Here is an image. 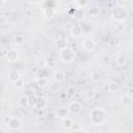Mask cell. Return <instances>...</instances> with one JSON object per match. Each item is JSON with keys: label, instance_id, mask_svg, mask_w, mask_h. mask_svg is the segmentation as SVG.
<instances>
[{"label": "cell", "instance_id": "6da1fadb", "mask_svg": "<svg viewBox=\"0 0 133 133\" xmlns=\"http://www.w3.org/2000/svg\"><path fill=\"white\" fill-rule=\"evenodd\" d=\"M89 119L94 126H101L108 121V113L103 108L97 107L89 112Z\"/></svg>", "mask_w": 133, "mask_h": 133}, {"label": "cell", "instance_id": "7a4b0ae2", "mask_svg": "<svg viewBox=\"0 0 133 133\" xmlns=\"http://www.w3.org/2000/svg\"><path fill=\"white\" fill-rule=\"evenodd\" d=\"M111 17L116 22L123 23L128 18V11H127L126 7H124V6H115L111 10Z\"/></svg>", "mask_w": 133, "mask_h": 133}, {"label": "cell", "instance_id": "3957f363", "mask_svg": "<svg viewBox=\"0 0 133 133\" xmlns=\"http://www.w3.org/2000/svg\"><path fill=\"white\" fill-rule=\"evenodd\" d=\"M75 57H76V53H75L74 49H72L70 47L65 48L64 50L59 51V58L64 63H71V62H73L74 59H75Z\"/></svg>", "mask_w": 133, "mask_h": 133}, {"label": "cell", "instance_id": "277c9868", "mask_svg": "<svg viewBox=\"0 0 133 133\" xmlns=\"http://www.w3.org/2000/svg\"><path fill=\"white\" fill-rule=\"evenodd\" d=\"M6 126L9 130H19L22 127V121L17 116H11L7 119Z\"/></svg>", "mask_w": 133, "mask_h": 133}, {"label": "cell", "instance_id": "5b68a950", "mask_svg": "<svg viewBox=\"0 0 133 133\" xmlns=\"http://www.w3.org/2000/svg\"><path fill=\"white\" fill-rule=\"evenodd\" d=\"M68 109H69V112H70V113L77 115V114H79V113L82 111V105H81V103L78 102V101H73V102H71V103L69 104Z\"/></svg>", "mask_w": 133, "mask_h": 133}, {"label": "cell", "instance_id": "8992f818", "mask_svg": "<svg viewBox=\"0 0 133 133\" xmlns=\"http://www.w3.org/2000/svg\"><path fill=\"white\" fill-rule=\"evenodd\" d=\"M56 10L53 6H45L43 7V16L46 20H51L55 17Z\"/></svg>", "mask_w": 133, "mask_h": 133}, {"label": "cell", "instance_id": "52a82bcc", "mask_svg": "<svg viewBox=\"0 0 133 133\" xmlns=\"http://www.w3.org/2000/svg\"><path fill=\"white\" fill-rule=\"evenodd\" d=\"M5 57H6V60H7L8 62H10V63L16 62V61L19 60V52H18V50H16V49H10V50L7 51Z\"/></svg>", "mask_w": 133, "mask_h": 133}, {"label": "cell", "instance_id": "ba28073f", "mask_svg": "<svg viewBox=\"0 0 133 133\" xmlns=\"http://www.w3.org/2000/svg\"><path fill=\"white\" fill-rule=\"evenodd\" d=\"M82 49L86 52H92L96 49V43L90 38H85L82 42Z\"/></svg>", "mask_w": 133, "mask_h": 133}, {"label": "cell", "instance_id": "9c48e42d", "mask_svg": "<svg viewBox=\"0 0 133 133\" xmlns=\"http://www.w3.org/2000/svg\"><path fill=\"white\" fill-rule=\"evenodd\" d=\"M55 47L59 51L64 50L65 48H68V39L65 37H58L55 41Z\"/></svg>", "mask_w": 133, "mask_h": 133}, {"label": "cell", "instance_id": "30bf717a", "mask_svg": "<svg viewBox=\"0 0 133 133\" xmlns=\"http://www.w3.org/2000/svg\"><path fill=\"white\" fill-rule=\"evenodd\" d=\"M119 101L124 107H130L133 104V98L130 95H123L119 98Z\"/></svg>", "mask_w": 133, "mask_h": 133}, {"label": "cell", "instance_id": "8fae6325", "mask_svg": "<svg viewBox=\"0 0 133 133\" xmlns=\"http://www.w3.org/2000/svg\"><path fill=\"white\" fill-rule=\"evenodd\" d=\"M83 33V28L81 25L79 24H76V25H73L72 28H71V34L74 36V37H79L81 36Z\"/></svg>", "mask_w": 133, "mask_h": 133}, {"label": "cell", "instance_id": "7c38bea8", "mask_svg": "<svg viewBox=\"0 0 133 133\" xmlns=\"http://www.w3.org/2000/svg\"><path fill=\"white\" fill-rule=\"evenodd\" d=\"M19 79H21V74H20L19 71H17V70H10L8 72V80L11 83H15Z\"/></svg>", "mask_w": 133, "mask_h": 133}, {"label": "cell", "instance_id": "4fadbf2b", "mask_svg": "<svg viewBox=\"0 0 133 133\" xmlns=\"http://www.w3.org/2000/svg\"><path fill=\"white\" fill-rule=\"evenodd\" d=\"M119 89H121V85L115 81H111L107 84V90L111 94H115V92L119 91Z\"/></svg>", "mask_w": 133, "mask_h": 133}, {"label": "cell", "instance_id": "5bb4252c", "mask_svg": "<svg viewBox=\"0 0 133 133\" xmlns=\"http://www.w3.org/2000/svg\"><path fill=\"white\" fill-rule=\"evenodd\" d=\"M68 113H69V109L66 107H64V106H60L56 111V116L58 118L63 119V118H65L68 116Z\"/></svg>", "mask_w": 133, "mask_h": 133}, {"label": "cell", "instance_id": "9a60e30c", "mask_svg": "<svg viewBox=\"0 0 133 133\" xmlns=\"http://www.w3.org/2000/svg\"><path fill=\"white\" fill-rule=\"evenodd\" d=\"M54 80H55V82H57V83H62V82H64V80H65V75H64V73L61 72V71L55 72V74H54Z\"/></svg>", "mask_w": 133, "mask_h": 133}, {"label": "cell", "instance_id": "2e32d148", "mask_svg": "<svg viewBox=\"0 0 133 133\" xmlns=\"http://www.w3.org/2000/svg\"><path fill=\"white\" fill-rule=\"evenodd\" d=\"M87 12L91 17H97L100 14V7L98 5H91V6H89L87 8Z\"/></svg>", "mask_w": 133, "mask_h": 133}, {"label": "cell", "instance_id": "e0dca14e", "mask_svg": "<svg viewBox=\"0 0 133 133\" xmlns=\"http://www.w3.org/2000/svg\"><path fill=\"white\" fill-rule=\"evenodd\" d=\"M46 106H47V100L45 98H43V97H39L37 99V102H36L34 108H36V109H44V108H46Z\"/></svg>", "mask_w": 133, "mask_h": 133}, {"label": "cell", "instance_id": "ac0fdd59", "mask_svg": "<svg viewBox=\"0 0 133 133\" xmlns=\"http://www.w3.org/2000/svg\"><path fill=\"white\" fill-rule=\"evenodd\" d=\"M73 123H74V121H73L71 117H68V116H66L65 118L61 119V126H62V128H64V129H71Z\"/></svg>", "mask_w": 133, "mask_h": 133}, {"label": "cell", "instance_id": "d6986e66", "mask_svg": "<svg viewBox=\"0 0 133 133\" xmlns=\"http://www.w3.org/2000/svg\"><path fill=\"white\" fill-rule=\"evenodd\" d=\"M18 105L22 108H26L29 106V103H28V97H25V96H22L19 98L18 100Z\"/></svg>", "mask_w": 133, "mask_h": 133}, {"label": "cell", "instance_id": "ffe728a7", "mask_svg": "<svg viewBox=\"0 0 133 133\" xmlns=\"http://www.w3.org/2000/svg\"><path fill=\"white\" fill-rule=\"evenodd\" d=\"M24 42H25V39L22 34H17L14 36V44L16 46H22L24 44Z\"/></svg>", "mask_w": 133, "mask_h": 133}, {"label": "cell", "instance_id": "44dd1931", "mask_svg": "<svg viewBox=\"0 0 133 133\" xmlns=\"http://www.w3.org/2000/svg\"><path fill=\"white\" fill-rule=\"evenodd\" d=\"M36 83L38 85V87H45L47 86V84L49 83V78L48 77H39L37 80H36Z\"/></svg>", "mask_w": 133, "mask_h": 133}, {"label": "cell", "instance_id": "7402d4cb", "mask_svg": "<svg viewBox=\"0 0 133 133\" xmlns=\"http://www.w3.org/2000/svg\"><path fill=\"white\" fill-rule=\"evenodd\" d=\"M84 97H85L87 100H92V99H95V97H96V91H95L92 88H89V89L85 90Z\"/></svg>", "mask_w": 133, "mask_h": 133}, {"label": "cell", "instance_id": "603a6c76", "mask_svg": "<svg viewBox=\"0 0 133 133\" xmlns=\"http://www.w3.org/2000/svg\"><path fill=\"white\" fill-rule=\"evenodd\" d=\"M75 4L77 5V8L84 9L85 7H87L89 5V2L88 1H84V0H77V1H75Z\"/></svg>", "mask_w": 133, "mask_h": 133}, {"label": "cell", "instance_id": "cb8c5ba5", "mask_svg": "<svg viewBox=\"0 0 133 133\" xmlns=\"http://www.w3.org/2000/svg\"><path fill=\"white\" fill-rule=\"evenodd\" d=\"M71 130L73 131V132H81V130H82V125L79 123V122H77V121H74V123H73V125H72V128H71Z\"/></svg>", "mask_w": 133, "mask_h": 133}, {"label": "cell", "instance_id": "d4e9b609", "mask_svg": "<svg viewBox=\"0 0 133 133\" xmlns=\"http://www.w3.org/2000/svg\"><path fill=\"white\" fill-rule=\"evenodd\" d=\"M84 16H85V11H84V9L76 8L75 14H74V17H75V18H77V19H83Z\"/></svg>", "mask_w": 133, "mask_h": 133}, {"label": "cell", "instance_id": "484cf974", "mask_svg": "<svg viewBox=\"0 0 133 133\" xmlns=\"http://www.w3.org/2000/svg\"><path fill=\"white\" fill-rule=\"evenodd\" d=\"M37 99H38V97H36V96H34V95L29 96V97H28L29 106H30V107H35V104H36V102H37Z\"/></svg>", "mask_w": 133, "mask_h": 133}, {"label": "cell", "instance_id": "4316f807", "mask_svg": "<svg viewBox=\"0 0 133 133\" xmlns=\"http://www.w3.org/2000/svg\"><path fill=\"white\" fill-rule=\"evenodd\" d=\"M126 57L125 56H123V55H119V56H117L116 58H115V63L117 64V65H119V66H122V65H124L125 63H126Z\"/></svg>", "mask_w": 133, "mask_h": 133}, {"label": "cell", "instance_id": "83f0119b", "mask_svg": "<svg viewBox=\"0 0 133 133\" xmlns=\"http://www.w3.org/2000/svg\"><path fill=\"white\" fill-rule=\"evenodd\" d=\"M12 85L15 86V88H17V89H21V88H23V87H24L25 82H24V80L21 78V79H19L18 81H16L15 83H12Z\"/></svg>", "mask_w": 133, "mask_h": 133}, {"label": "cell", "instance_id": "f1b7e54d", "mask_svg": "<svg viewBox=\"0 0 133 133\" xmlns=\"http://www.w3.org/2000/svg\"><path fill=\"white\" fill-rule=\"evenodd\" d=\"M74 94H75V88H74V87H72V86H71V87H69V88H68V90H66V95H68L69 97H72Z\"/></svg>", "mask_w": 133, "mask_h": 133}, {"label": "cell", "instance_id": "f546056e", "mask_svg": "<svg viewBox=\"0 0 133 133\" xmlns=\"http://www.w3.org/2000/svg\"><path fill=\"white\" fill-rule=\"evenodd\" d=\"M4 20H5V17L2 16V24H3V25H4Z\"/></svg>", "mask_w": 133, "mask_h": 133}, {"label": "cell", "instance_id": "4dcf8cb0", "mask_svg": "<svg viewBox=\"0 0 133 133\" xmlns=\"http://www.w3.org/2000/svg\"><path fill=\"white\" fill-rule=\"evenodd\" d=\"M76 133H80V132H76ZM81 133H88V132H81Z\"/></svg>", "mask_w": 133, "mask_h": 133}]
</instances>
